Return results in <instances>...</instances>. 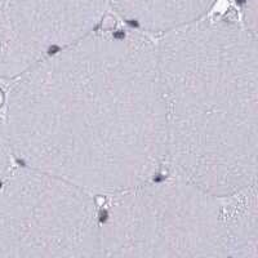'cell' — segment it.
Returning <instances> with one entry per match:
<instances>
[{"label":"cell","instance_id":"obj_5","mask_svg":"<svg viewBox=\"0 0 258 258\" xmlns=\"http://www.w3.org/2000/svg\"><path fill=\"white\" fill-rule=\"evenodd\" d=\"M107 11V0H0V80L91 35Z\"/></svg>","mask_w":258,"mask_h":258},{"label":"cell","instance_id":"obj_1","mask_svg":"<svg viewBox=\"0 0 258 258\" xmlns=\"http://www.w3.org/2000/svg\"><path fill=\"white\" fill-rule=\"evenodd\" d=\"M16 164L105 198L167 173V110L156 39L102 27L12 80Z\"/></svg>","mask_w":258,"mask_h":258},{"label":"cell","instance_id":"obj_6","mask_svg":"<svg viewBox=\"0 0 258 258\" xmlns=\"http://www.w3.org/2000/svg\"><path fill=\"white\" fill-rule=\"evenodd\" d=\"M218 0H107L128 27L160 36L211 15Z\"/></svg>","mask_w":258,"mask_h":258},{"label":"cell","instance_id":"obj_7","mask_svg":"<svg viewBox=\"0 0 258 258\" xmlns=\"http://www.w3.org/2000/svg\"><path fill=\"white\" fill-rule=\"evenodd\" d=\"M13 167V156L9 147L8 136H7L4 115L0 114V185L3 183L11 168Z\"/></svg>","mask_w":258,"mask_h":258},{"label":"cell","instance_id":"obj_2","mask_svg":"<svg viewBox=\"0 0 258 258\" xmlns=\"http://www.w3.org/2000/svg\"><path fill=\"white\" fill-rule=\"evenodd\" d=\"M167 173L227 197L257 185V32L208 15L156 38Z\"/></svg>","mask_w":258,"mask_h":258},{"label":"cell","instance_id":"obj_4","mask_svg":"<svg viewBox=\"0 0 258 258\" xmlns=\"http://www.w3.org/2000/svg\"><path fill=\"white\" fill-rule=\"evenodd\" d=\"M102 257L97 197L16 164L0 185V258Z\"/></svg>","mask_w":258,"mask_h":258},{"label":"cell","instance_id":"obj_3","mask_svg":"<svg viewBox=\"0 0 258 258\" xmlns=\"http://www.w3.org/2000/svg\"><path fill=\"white\" fill-rule=\"evenodd\" d=\"M106 257L257 258V185L218 197L170 173L103 198Z\"/></svg>","mask_w":258,"mask_h":258}]
</instances>
